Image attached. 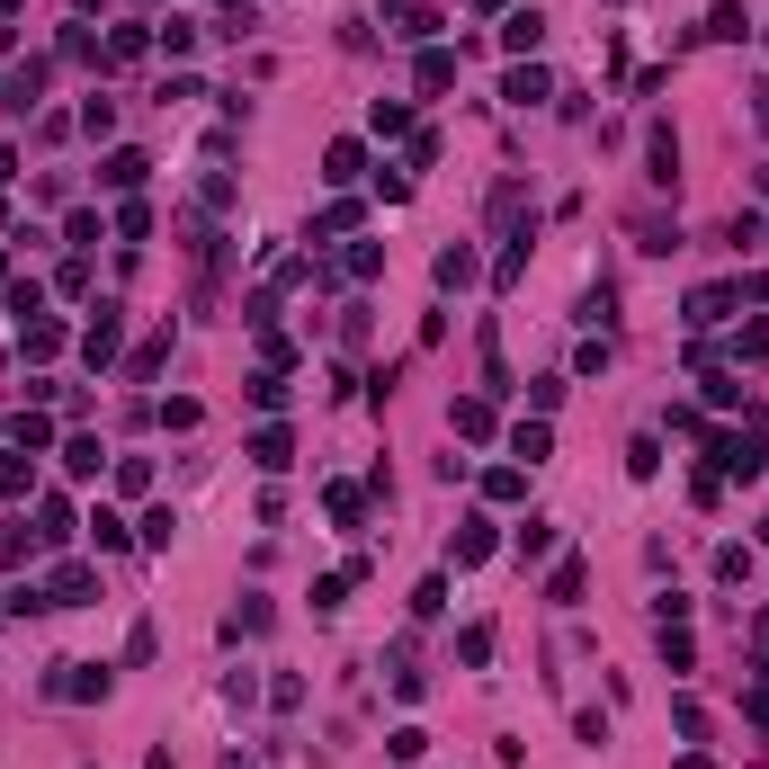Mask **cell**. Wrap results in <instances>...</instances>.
<instances>
[{"instance_id": "1", "label": "cell", "mask_w": 769, "mask_h": 769, "mask_svg": "<svg viewBox=\"0 0 769 769\" xmlns=\"http://www.w3.org/2000/svg\"><path fill=\"white\" fill-rule=\"evenodd\" d=\"M117 340H125V305H99V322L81 331V359H90V367H108V359H117Z\"/></svg>"}, {"instance_id": "2", "label": "cell", "mask_w": 769, "mask_h": 769, "mask_svg": "<svg viewBox=\"0 0 769 769\" xmlns=\"http://www.w3.org/2000/svg\"><path fill=\"white\" fill-rule=\"evenodd\" d=\"M645 162H653V171H645L653 188H680V134H671V125H653V134H645Z\"/></svg>"}, {"instance_id": "3", "label": "cell", "mask_w": 769, "mask_h": 769, "mask_svg": "<svg viewBox=\"0 0 769 769\" xmlns=\"http://www.w3.org/2000/svg\"><path fill=\"white\" fill-rule=\"evenodd\" d=\"M45 697H108V671H90V662H63V671L45 680Z\"/></svg>"}, {"instance_id": "4", "label": "cell", "mask_w": 769, "mask_h": 769, "mask_svg": "<svg viewBox=\"0 0 769 769\" xmlns=\"http://www.w3.org/2000/svg\"><path fill=\"white\" fill-rule=\"evenodd\" d=\"M251 465H260V474H287V465H296V439H287V430L268 421V430L251 439Z\"/></svg>"}, {"instance_id": "5", "label": "cell", "mask_w": 769, "mask_h": 769, "mask_svg": "<svg viewBox=\"0 0 769 769\" xmlns=\"http://www.w3.org/2000/svg\"><path fill=\"white\" fill-rule=\"evenodd\" d=\"M90 591H99V573H90V564H63V573L45 582V600H54V608H81Z\"/></svg>"}, {"instance_id": "6", "label": "cell", "mask_w": 769, "mask_h": 769, "mask_svg": "<svg viewBox=\"0 0 769 769\" xmlns=\"http://www.w3.org/2000/svg\"><path fill=\"white\" fill-rule=\"evenodd\" d=\"M359 171H367V144H349V134H340V144L322 153V179H331V188H349Z\"/></svg>"}, {"instance_id": "7", "label": "cell", "mask_w": 769, "mask_h": 769, "mask_svg": "<svg viewBox=\"0 0 769 769\" xmlns=\"http://www.w3.org/2000/svg\"><path fill=\"white\" fill-rule=\"evenodd\" d=\"M725 314H734V287H697L689 296V331H716Z\"/></svg>"}, {"instance_id": "8", "label": "cell", "mask_w": 769, "mask_h": 769, "mask_svg": "<svg viewBox=\"0 0 769 769\" xmlns=\"http://www.w3.org/2000/svg\"><path fill=\"white\" fill-rule=\"evenodd\" d=\"M502 99H510V108H546L554 90H546V73H537V63H519V73L502 81Z\"/></svg>"}, {"instance_id": "9", "label": "cell", "mask_w": 769, "mask_h": 769, "mask_svg": "<svg viewBox=\"0 0 769 769\" xmlns=\"http://www.w3.org/2000/svg\"><path fill=\"white\" fill-rule=\"evenodd\" d=\"M394 19H403L394 36H411V45H430V36H439V10H430V0H394Z\"/></svg>"}, {"instance_id": "10", "label": "cell", "mask_w": 769, "mask_h": 769, "mask_svg": "<svg viewBox=\"0 0 769 769\" xmlns=\"http://www.w3.org/2000/svg\"><path fill=\"white\" fill-rule=\"evenodd\" d=\"M502 45H510V54H537V45H546V19H537V10H510V19H502Z\"/></svg>"}, {"instance_id": "11", "label": "cell", "mask_w": 769, "mask_h": 769, "mask_svg": "<svg viewBox=\"0 0 769 769\" xmlns=\"http://www.w3.org/2000/svg\"><path fill=\"white\" fill-rule=\"evenodd\" d=\"M510 457H519V465H546V457H554V430H546V421H519V430H510Z\"/></svg>"}, {"instance_id": "12", "label": "cell", "mask_w": 769, "mask_h": 769, "mask_svg": "<svg viewBox=\"0 0 769 769\" xmlns=\"http://www.w3.org/2000/svg\"><path fill=\"white\" fill-rule=\"evenodd\" d=\"M582 591H591V573H582V554H564V564H554V582H546V600H554V608H573Z\"/></svg>"}, {"instance_id": "13", "label": "cell", "mask_w": 769, "mask_h": 769, "mask_svg": "<svg viewBox=\"0 0 769 769\" xmlns=\"http://www.w3.org/2000/svg\"><path fill=\"white\" fill-rule=\"evenodd\" d=\"M411 81H421L430 99H439V90H457V54H448V45H430V54H421V73H411Z\"/></svg>"}, {"instance_id": "14", "label": "cell", "mask_w": 769, "mask_h": 769, "mask_svg": "<svg viewBox=\"0 0 769 769\" xmlns=\"http://www.w3.org/2000/svg\"><path fill=\"white\" fill-rule=\"evenodd\" d=\"M144 171H153V162H144V153H134V144L99 162V179H108V188H144Z\"/></svg>"}, {"instance_id": "15", "label": "cell", "mask_w": 769, "mask_h": 769, "mask_svg": "<svg viewBox=\"0 0 769 769\" xmlns=\"http://www.w3.org/2000/svg\"><path fill=\"white\" fill-rule=\"evenodd\" d=\"M36 537H45V546L73 537V502H63V493H45V502H36Z\"/></svg>"}, {"instance_id": "16", "label": "cell", "mask_w": 769, "mask_h": 769, "mask_svg": "<svg viewBox=\"0 0 769 769\" xmlns=\"http://www.w3.org/2000/svg\"><path fill=\"white\" fill-rule=\"evenodd\" d=\"M493 546H502V537H493V519H465V528H457V564H483Z\"/></svg>"}, {"instance_id": "17", "label": "cell", "mask_w": 769, "mask_h": 769, "mask_svg": "<svg viewBox=\"0 0 769 769\" xmlns=\"http://www.w3.org/2000/svg\"><path fill=\"white\" fill-rule=\"evenodd\" d=\"M474 268H483V260H474L465 242H457V251H439V287H448V296H457V287H474Z\"/></svg>"}, {"instance_id": "18", "label": "cell", "mask_w": 769, "mask_h": 769, "mask_svg": "<svg viewBox=\"0 0 769 769\" xmlns=\"http://www.w3.org/2000/svg\"><path fill=\"white\" fill-rule=\"evenodd\" d=\"M19 349H28V359H54V349H63V322H45V314L19 322Z\"/></svg>"}, {"instance_id": "19", "label": "cell", "mask_w": 769, "mask_h": 769, "mask_svg": "<svg viewBox=\"0 0 769 769\" xmlns=\"http://www.w3.org/2000/svg\"><path fill=\"white\" fill-rule=\"evenodd\" d=\"M707 36H725V45H743V36H751V19H743V0H716V10H707Z\"/></svg>"}, {"instance_id": "20", "label": "cell", "mask_w": 769, "mask_h": 769, "mask_svg": "<svg viewBox=\"0 0 769 769\" xmlns=\"http://www.w3.org/2000/svg\"><path fill=\"white\" fill-rule=\"evenodd\" d=\"M457 439H493V403H483V394L457 403Z\"/></svg>"}, {"instance_id": "21", "label": "cell", "mask_w": 769, "mask_h": 769, "mask_svg": "<svg viewBox=\"0 0 769 769\" xmlns=\"http://www.w3.org/2000/svg\"><path fill=\"white\" fill-rule=\"evenodd\" d=\"M528 493V465H493L483 474V502H519Z\"/></svg>"}, {"instance_id": "22", "label": "cell", "mask_w": 769, "mask_h": 769, "mask_svg": "<svg viewBox=\"0 0 769 769\" xmlns=\"http://www.w3.org/2000/svg\"><path fill=\"white\" fill-rule=\"evenodd\" d=\"M457 662H465V671H483V662H493V626H483V617L457 636Z\"/></svg>"}, {"instance_id": "23", "label": "cell", "mask_w": 769, "mask_h": 769, "mask_svg": "<svg viewBox=\"0 0 769 769\" xmlns=\"http://www.w3.org/2000/svg\"><path fill=\"white\" fill-rule=\"evenodd\" d=\"M349 277H359V287H367V277H385V242H349Z\"/></svg>"}, {"instance_id": "24", "label": "cell", "mask_w": 769, "mask_h": 769, "mask_svg": "<svg viewBox=\"0 0 769 769\" xmlns=\"http://www.w3.org/2000/svg\"><path fill=\"white\" fill-rule=\"evenodd\" d=\"M117 233H125V242H144V233H153V206H144V197H125V206H117Z\"/></svg>"}, {"instance_id": "25", "label": "cell", "mask_w": 769, "mask_h": 769, "mask_svg": "<svg viewBox=\"0 0 769 769\" xmlns=\"http://www.w3.org/2000/svg\"><path fill=\"white\" fill-rule=\"evenodd\" d=\"M367 125H376V134H411V108H403V99H376Z\"/></svg>"}, {"instance_id": "26", "label": "cell", "mask_w": 769, "mask_h": 769, "mask_svg": "<svg viewBox=\"0 0 769 769\" xmlns=\"http://www.w3.org/2000/svg\"><path fill=\"white\" fill-rule=\"evenodd\" d=\"M322 510H331L340 528H359V510H367V502H359V493H349V483H331V493H322Z\"/></svg>"}, {"instance_id": "27", "label": "cell", "mask_w": 769, "mask_h": 769, "mask_svg": "<svg viewBox=\"0 0 769 769\" xmlns=\"http://www.w3.org/2000/svg\"><path fill=\"white\" fill-rule=\"evenodd\" d=\"M251 403H260V411H277V403H287V376L260 367V376H251Z\"/></svg>"}, {"instance_id": "28", "label": "cell", "mask_w": 769, "mask_h": 769, "mask_svg": "<svg viewBox=\"0 0 769 769\" xmlns=\"http://www.w3.org/2000/svg\"><path fill=\"white\" fill-rule=\"evenodd\" d=\"M19 448H28V457L54 448V421H45V411H19Z\"/></svg>"}, {"instance_id": "29", "label": "cell", "mask_w": 769, "mask_h": 769, "mask_svg": "<svg viewBox=\"0 0 769 769\" xmlns=\"http://www.w3.org/2000/svg\"><path fill=\"white\" fill-rule=\"evenodd\" d=\"M439 608H448V573H430L421 591H411V617H439Z\"/></svg>"}, {"instance_id": "30", "label": "cell", "mask_w": 769, "mask_h": 769, "mask_svg": "<svg viewBox=\"0 0 769 769\" xmlns=\"http://www.w3.org/2000/svg\"><path fill=\"white\" fill-rule=\"evenodd\" d=\"M519 554H528V564H537V554H554V519H528V528H519Z\"/></svg>"}, {"instance_id": "31", "label": "cell", "mask_w": 769, "mask_h": 769, "mask_svg": "<svg viewBox=\"0 0 769 769\" xmlns=\"http://www.w3.org/2000/svg\"><path fill=\"white\" fill-rule=\"evenodd\" d=\"M153 45H162V54H188V45H197V28H188V19H162V28H153Z\"/></svg>"}, {"instance_id": "32", "label": "cell", "mask_w": 769, "mask_h": 769, "mask_svg": "<svg viewBox=\"0 0 769 769\" xmlns=\"http://www.w3.org/2000/svg\"><path fill=\"white\" fill-rule=\"evenodd\" d=\"M162 359H171V331H153L144 349H134V376H162Z\"/></svg>"}, {"instance_id": "33", "label": "cell", "mask_w": 769, "mask_h": 769, "mask_svg": "<svg viewBox=\"0 0 769 769\" xmlns=\"http://www.w3.org/2000/svg\"><path fill=\"white\" fill-rule=\"evenodd\" d=\"M63 242H81V251H99V216H90V206H73V224H63Z\"/></svg>"}, {"instance_id": "34", "label": "cell", "mask_w": 769, "mask_h": 769, "mask_svg": "<svg viewBox=\"0 0 769 769\" xmlns=\"http://www.w3.org/2000/svg\"><path fill=\"white\" fill-rule=\"evenodd\" d=\"M716 582H751V546H725L716 554Z\"/></svg>"}, {"instance_id": "35", "label": "cell", "mask_w": 769, "mask_h": 769, "mask_svg": "<svg viewBox=\"0 0 769 769\" xmlns=\"http://www.w3.org/2000/svg\"><path fill=\"white\" fill-rule=\"evenodd\" d=\"M260 626H268V600H242V608H233V626H224V636H260Z\"/></svg>"}, {"instance_id": "36", "label": "cell", "mask_w": 769, "mask_h": 769, "mask_svg": "<svg viewBox=\"0 0 769 769\" xmlns=\"http://www.w3.org/2000/svg\"><path fill=\"white\" fill-rule=\"evenodd\" d=\"M144 45H153L144 28H117V36H108V63H134V54H144Z\"/></svg>"}, {"instance_id": "37", "label": "cell", "mask_w": 769, "mask_h": 769, "mask_svg": "<svg viewBox=\"0 0 769 769\" xmlns=\"http://www.w3.org/2000/svg\"><path fill=\"white\" fill-rule=\"evenodd\" d=\"M63 465H73V474H99V439H63Z\"/></svg>"}, {"instance_id": "38", "label": "cell", "mask_w": 769, "mask_h": 769, "mask_svg": "<svg viewBox=\"0 0 769 769\" xmlns=\"http://www.w3.org/2000/svg\"><path fill=\"white\" fill-rule=\"evenodd\" d=\"M10 314H19V322H36V314H45V287H36V277H28V287H10Z\"/></svg>"}, {"instance_id": "39", "label": "cell", "mask_w": 769, "mask_h": 769, "mask_svg": "<svg viewBox=\"0 0 769 769\" xmlns=\"http://www.w3.org/2000/svg\"><path fill=\"white\" fill-rule=\"evenodd\" d=\"M90 537H99V554H117V546H125V519H117V510H99V519H90Z\"/></svg>"}, {"instance_id": "40", "label": "cell", "mask_w": 769, "mask_h": 769, "mask_svg": "<svg viewBox=\"0 0 769 769\" xmlns=\"http://www.w3.org/2000/svg\"><path fill=\"white\" fill-rule=\"evenodd\" d=\"M0 493H28V448H19V457H0Z\"/></svg>"}, {"instance_id": "41", "label": "cell", "mask_w": 769, "mask_h": 769, "mask_svg": "<svg viewBox=\"0 0 769 769\" xmlns=\"http://www.w3.org/2000/svg\"><path fill=\"white\" fill-rule=\"evenodd\" d=\"M743 716H751V725H760V734H769V680H760V689H751V697H743Z\"/></svg>"}, {"instance_id": "42", "label": "cell", "mask_w": 769, "mask_h": 769, "mask_svg": "<svg viewBox=\"0 0 769 769\" xmlns=\"http://www.w3.org/2000/svg\"><path fill=\"white\" fill-rule=\"evenodd\" d=\"M751 125H760V134H769V81H760V90H751Z\"/></svg>"}, {"instance_id": "43", "label": "cell", "mask_w": 769, "mask_h": 769, "mask_svg": "<svg viewBox=\"0 0 769 769\" xmlns=\"http://www.w3.org/2000/svg\"><path fill=\"white\" fill-rule=\"evenodd\" d=\"M19 10H28V0H0V19H19Z\"/></svg>"}, {"instance_id": "44", "label": "cell", "mask_w": 769, "mask_h": 769, "mask_svg": "<svg viewBox=\"0 0 769 769\" xmlns=\"http://www.w3.org/2000/svg\"><path fill=\"white\" fill-rule=\"evenodd\" d=\"M144 769H171V751H153V760H144Z\"/></svg>"}, {"instance_id": "45", "label": "cell", "mask_w": 769, "mask_h": 769, "mask_svg": "<svg viewBox=\"0 0 769 769\" xmlns=\"http://www.w3.org/2000/svg\"><path fill=\"white\" fill-rule=\"evenodd\" d=\"M224 10H242V19H251V0H224Z\"/></svg>"}, {"instance_id": "46", "label": "cell", "mask_w": 769, "mask_h": 769, "mask_svg": "<svg viewBox=\"0 0 769 769\" xmlns=\"http://www.w3.org/2000/svg\"><path fill=\"white\" fill-rule=\"evenodd\" d=\"M474 10H502V0H474Z\"/></svg>"}, {"instance_id": "47", "label": "cell", "mask_w": 769, "mask_h": 769, "mask_svg": "<svg viewBox=\"0 0 769 769\" xmlns=\"http://www.w3.org/2000/svg\"><path fill=\"white\" fill-rule=\"evenodd\" d=\"M760 188H769V171H760Z\"/></svg>"}]
</instances>
